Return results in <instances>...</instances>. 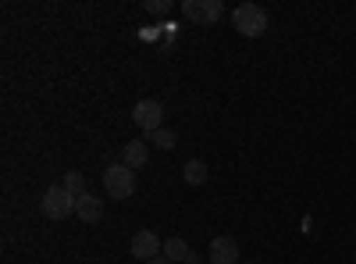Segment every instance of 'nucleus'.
<instances>
[{"label":"nucleus","mask_w":356,"mask_h":264,"mask_svg":"<svg viewBox=\"0 0 356 264\" xmlns=\"http://www.w3.org/2000/svg\"><path fill=\"white\" fill-rule=\"evenodd\" d=\"M104 186H107L111 200H129L136 193V171L129 164H111L104 171Z\"/></svg>","instance_id":"1"},{"label":"nucleus","mask_w":356,"mask_h":264,"mask_svg":"<svg viewBox=\"0 0 356 264\" xmlns=\"http://www.w3.org/2000/svg\"><path fill=\"white\" fill-rule=\"evenodd\" d=\"M232 22L250 40H257V36L267 33V11L260 4H239V8H235V15H232Z\"/></svg>","instance_id":"2"},{"label":"nucleus","mask_w":356,"mask_h":264,"mask_svg":"<svg viewBox=\"0 0 356 264\" xmlns=\"http://www.w3.org/2000/svg\"><path fill=\"white\" fill-rule=\"evenodd\" d=\"M43 215L47 218H54V222H61V218H68V215H75V196L65 189V186H50L47 193H43Z\"/></svg>","instance_id":"3"},{"label":"nucleus","mask_w":356,"mask_h":264,"mask_svg":"<svg viewBox=\"0 0 356 264\" xmlns=\"http://www.w3.org/2000/svg\"><path fill=\"white\" fill-rule=\"evenodd\" d=\"M132 118H136V125H139L146 136H154L157 129H164V104H157V100H139L136 111H132Z\"/></svg>","instance_id":"4"},{"label":"nucleus","mask_w":356,"mask_h":264,"mask_svg":"<svg viewBox=\"0 0 356 264\" xmlns=\"http://www.w3.org/2000/svg\"><path fill=\"white\" fill-rule=\"evenodd\" d=\"M164 254V243L157 240V232L150 228H139L136 236H132V257H143V261H154Z\"/></svg>","instance_id":"5"},{"label":"nucleus","mask_w":356,"mask_h":264,"mask_svg":"<svg viewBox=\"0 0 356 264\" xmlns=\"http://www.w3.org/2000/svg\"><path fill=\"white\" fill-rule=\"evenodd\" d=\"M211 261H214V264H243V261H239V243L228 240V236H218V240L211 243Z\"/></svg>","instance_id":"6"},{"label":"nucleus","mask_w":356,"mask_h":264,"mask_svg":"<svg viewBox=\"0 0 356 264\" xmlns=\"http://www.w3.org/2000/svg\"><path fill=\"white\" fill-rule=\"evenodd\" d=\"M75 215H79V222H100L104 200H100L97 193H82V196L75 200Z\"/></svg>","instance_id":"7"},{"label":"nucleus","mask_w":356,"mask_h":264,"mask_svg":"<svg viewBox=\"0 0 356 264\" xmlns=\"http://www.w3.org/2000/svg\"><path fill=\"white\" fill-rule=\"evenodd\" d=\"M146 157H150V150H146V143H143V139H132V143H125V146H122V164H129L132 171H136V168H143V164H146Z\"/></svg>","instance_id":"8"},{"label":"nucleus","mask_w":356,"mask_h":264,"mask_svg":"<svg viewBox=\"0 0 356 264\" xmlns=\"http://www.w3.org/2000/svg\"><path fill=\"white\" fill-rule=\"evenodd\" d=\"M164 257L168 261H178V264H196V254L189 250L186 240H168L164 243Z\"/></svg>","instance_id":"9"},{"label":"nucleus","mask_w":356,"mask_h":264,"mask_svg":"<svg viewBox=\"0 0 356 264\" xmlns=\"http://www.w3.org/2000/svg\"><path fill=\"white\" fill-rule=\"evenodd\" d=\"M182 179H186L189 186L207 183V164H203V161H186V168H182Z\"/></svg>","instance_id":"10"},{"label":"nucleus","mask_w":356,"mask_h":264,"mask_svg":"<svg viewBox=\"0 0 356 264\" xmlns=\"http://www.w3.org/2000/svg\"><path fill=\"white\" fill-rule=\"evenodd\" d=\"M61 186H65L75 200H79L82 193H89V189H86V179H82V171H65V183H61Z\"/></svg>","instance_id":"11"},{"label":"nucleus","mask_w":356,"mask_h":264,"mask_svg":"<svg viewBox=\"0 0 356 264\" xmlns=\"http://www.w3.org/2000/svg\"><path fill=\"white\" fill-rule=\"evenodd\" d=\"M225 8H221V0H203V22H221Z\"/></svg>","instance_id":"12"},{"label":"nucleus","mask_w":356,"mask_h":264,"mask_svg":"<svg viewBox=\"0 0 356 264\" xmlns=\"http://www.w3.org/2000/svg\"><path fill=\"white\" fill-rule=\"evenodd\" d=\"M150 143H157L161 150H171V146H175V132H171V129H157V132L150 136Z\"/></svg>","instance_id":"13"},{"label":"nucleus","mask_w":356,"mask_h":264,"mask_svg":"<svg viewBox=\"0 0 356 264\" xmlns=\"http://www.w3.org/2000/svg\"><path fill=\"white\" fill-rule=\"evenodd\" d=\"M182 11H186V18H193V22H203V0H186V4H182Z\"/></svg>","instance_id":"14"},{"label":"nucleus","mask_w":356,"mask_h":264,"mask_svg":"<svg viewBox=\"0 0 356 264\" xmlns=\"http://www.w3.org/2000/svg\"><path fill=\"white\" fill-rule=\"evenodd\" d=\"M146 11H150V15H168L171 0H146Z\"/></svg>","instance_id":"15"},{"label":"nucleus","mask_w":356,"mask_h":264,"mask_svg":"<svg viewBox=\"0 0 356 264\" xmlns=\"http://www.w3.org/2000/svg\"><path fill=\"white\" fill-rule=\"evenodd\" d=\"M146 264H171V261H168V257L161 254V257H154V261H146Z\"/></svg>","instance_id":"16"},{"label":"nucleus","mask_w":356,"mask_h":264,"mask_svg":"<svg viewBox=\"0 0 356 264\" xmlns=\"http://www.w3.org/2000/svg\"><path fill=\"white\" fill-rule=\"evenodd\" d=\"M243 264H253V261H243Z\"/></svg>","instance_id":"17"}]
</instances>
